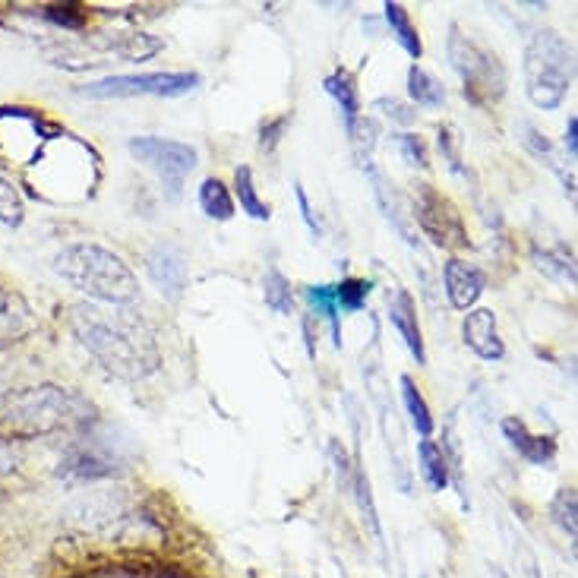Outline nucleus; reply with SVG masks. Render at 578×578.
Wrapping results in <instances>:
<instances>
[{
  "label": "nucleus",
  "instance_id": "bb28decb",
  "mask_svg": "<svg viewBox=\"0 0 578 578\" xmlns=\"http://www.w3.org/2000/svg\"><path fill=\"white\" fill-rule=\"evenodd\" d=\"M531 259H534V266L541 269V272H547V275H553V278H560V282L575 285V263H572V256H566L563 250L550 253V250L534 247V250H531Z\"/></svg>",
  "mask_w": 578,
  "mask_h": 578
},
{
  "label": "nucleus",
  "instance_id": "0eeeda50",
  "mask_svg": "<svg viewBox=\"0 0 578 578\" xmlns=\"http://www.w3.org/2000/svg\"><path fill=\"white\" fill-rule=\"evenodd\" d=\"M203 79L199 73H136V76H108L79 89L83 98H181L193 92Z\"/></svg>",
  "mask_w": 578,
  "mask_h": 578
},
{
  "label": "nucleus",
  "instance_id": "9d476101",
  "mask_svg": "<svg viewBox=\"0 0 578 578\" xmlns=\"http://www.w3.org/2000/svg\"><path fill=\"white\" fill-rule=\"evenodd\" d=\"M462 335H465V345L481 357V361H500L506 354L500 329H496V313L487 307H477L465 316Z\"/></svg>",
  "mask_w": 578,
  "mask_h": 578
},
{
  "label": "nucleus",
  "instance_id": "1a4fd4ad",
  "mask_svg": "<svg viewBox=\"0 0 578 578\" xmlns=\"http://www.w3.org/2000/svg\"><path fill=\"white\" fill-rule=\"evenodd\" d=\"M64 522L83 534H114V528L124 522V503L114 493L83 496L64 512Z\"/></svg>",
  "mask_w": 578,
  "mask_h": 578
},
{
  "label": "nucleus",
  "instance_id": "cd10ccee",
  "mask_svg": "<svg viewBox=\"0 0 578 578\" xmlns=\"http://www.w3.org/2000/svg\"><path fill=\"white\" fill-rule=\"evenodd\" d=\"M307 301L316 307V313H323L329 326H332V338H335V345H342V326H338V304H335V291L332 285H310L307 288Z\"/></svg>",
  "mask_w": 578,
  "mask_h": 578
},
{
  "label": "nucleus",
  "instance_id": "c9c22d12",
  "mask_svg": "<svg viewBox=\"0 0 578 578\" xmlns=\"http://www.w3.org/2000/svg\"><path fill=\"white\" fill-rule=\"evenodd\" d=\"M285 127H288V117H278V121L266 124V127H263V136H259V146H263L266 152H272V149L278 146V139H282Z\"/></svg>",
  "mask_w": 578,
  "mask_h": 578
},
{
  "label": "nucleus",
  "instance_id": "6ab92c4d",
  "mask_svg": "<svg viewBox=\"0 0 578 578\" xmlns=\"http://www.w3.org/2000/svg\"><path fill=\"white\" fill-rule=\"evenodd\" d=\"M383 10H386V23H389L392 35H395V42L402 45V48L414 57V61H417V57L424 54V45H421V35H417L408 10H405L402 4H392V0H389V4H383Z\"/></svg>",
  "mask_w": 578,
  "mask_h": 578
},
{
  "label": "nucleus",
  "instance_id": "423d86ee",
  "mask_svg": "<svg viewBox=\"0 0 578 578\" xmlns=\"http://www.w3.org/2000/svg\"><path fill=\"white\" fill-rule=\"evenodd\" d=\"M130 155L136 162H143L158 174V181L165 184V196L177 199L184 190V181L193 174L199 155L190 143H177V139L162 136H133L127 143Z\"/></svg>",
  "mask_w": 578,
  "mask_h": 578
},
{
  "label": "nucleus",
  "instance_id": "f3484780",
  "mask_svg": "<svg viewBox=\"0 0 578 578\" xmlns=\"http://www.w3.org/2000/svg\"><path fill=\"white\" fill-rule=\"evenodd\" d=\"M518 133H522V143L528 146V152L531 155H537V158H544V162L563 177V184H566V190L569 193H575V177H572V168H566V162L560 155H556V149L547 143V136H541L537 133V127H531L528 121L525 124H518Z\"/></svg>",
  "mask_w": 578,
  "mask_h": 578
},
{
  "label": "nucleus",
  "instance_id": "412c9836",
  "mask_svg": "<svg viewBox=\"0 0 578 578\" xmlns=\"http://www.w3.org/2000/svg\"><path fill=\"white\" fill-rule=\"evenodd\" d=\"M408 92L421 108H443L446 105V89L440 86V79L430 76L424 67H411L408 70Z\"/></svg>",
  "mask_w": 578,
  "mask_h": 578
},
{
  "label": "nucleus",
  "instance_id": "4be33fe9",
  "mask_svg": "<svg viewBox=\"0 0 578 578\" xmlns=\"http://www.w3.org/2000/svg\"><path fill=\"white\" fill-rule=\"evenodd\" d=\"M199 206H203V212L215 218V222H228L234 215V199L218 177H206L203 187H199Z\"/></svg>",
  "mask_w": 578,
  "mask_h": 578
},
{
  "label": "nucleus",
  "instance_id": "72a5a7b5",
  "mask_svg": "<svg viewBox=\"0 0 578 578\" xmlns=\"http://www.w3.org/2000/svg\"><path fill=\"white\" fill-rule=\"evenodd\" d=\"M376 111H383L389 121H395V124H414L417 121V114L408 108V105H402V102H395V98H376V105H373Z\"/></svg>",
  "mask_w": 578,
  "mask_h": 578
},
{
  "label": "nucleus",
  "instance_id": "b1692460",
  "mask_svg": "<svg viewBox=\"0 0 578 578\" xmlns=\"http://www.w3.org/2000/svg\"><path fill=\"white\" fill-rule=\"evenodd\" d=\"M402 398H405V408H408V417H411V424L414 430L424 436V440H430V433H433V414L424 402V395L417 392L414 380L411 376H402Z\"/></svg>",
  "mask_w": 578,
  "mask_h": 578
},
{
  "label": "nucleus",
  "instance_id": "f704fd0d",
  "mask_svg": "<svg viewBox=\"0 0 578 578\" xmlns=\"http://www.w3.org/2000/svg\"><path fill=\"white\" fill-rule=\"evenodd\" d=\"M294 196H297V206H301V218H304V225L310 228V234L320 237L323 225H320V218L313 215V206H310V199H307V190L304 184H294Z\"/></svg>",
  "mask_w": 578,
  "mask_h": 578
},
{
  "label": "nucleus",
  "instance_id": "c756f323",
  "mask_svg": "<svg viewBox=\"0 0 578 578\" xmlns=\"http://www.w3.org/2000/svg\"><path fill=\"white\" fill-rule=\"evenodd\" d=\"M26 218V206H23V196L19 190L7 181L4 174H0V225L7 228H19Z\"/></svg>",
  "mask_w": 578,
  "mask_h": 578
},
{
  "label": "nucleus",
  "instance_id": "f8f14e48",
  "mask_svg": "<svg viewBox=\"0 0 578 578\" xmlns=\"http://www.w3.org/2000/svg\"><path fill=\"white\" fill-rule=\"evenodd\" d=\"M146 269L152 275V282L158 285V291H162L165 297H171V301H177V297L184 294V288H187V263L174 247L149 250Z\"/></svg>",
  "mask_w": 578,
  "mask_h": 578
},
{
  "label": "nucleus",
  "instance_id": "7c9ffc66",
  "mask_svg": "<svg viewBox=\"0 0 578 578\" xmlns=\"http://www.w3.org/2000/svg\"><path fill=\"white\" fill-rule=\"evenodd\" d=\"M398 149H402L408 165H417V168H427V165H430L427 143H424V139L417 136V133H402V136H398Z\"/></svg>",
  "mask_w": 578,
  "mask_h": 578
},
{
  "label": "nucleus",
  "instance_id": "4468645a",
  "mask_svg": "<svg viewBox=\"0 0 578 578\" xmlns=\"http://www.w3.org/2000/svg\"><path fill=\"white\" fill-rule=\"evenodd\" d=\"M117 468L108 455L98 452L92 443H76L70 446V452L61 458V477L67 481H98V477H111Z\"/></svg>",
  "mask_w": 578,
  "mask_h": 578
},
{
  "label": "nucleus",
  "instance_id": "ddd939ff",
  "mask_svg": "<svg viewBox=\"0 0 578 578\" xmlns=\"http://www.w3.org/2000/svg\"><path fill=\"white\" fill-rule=\"evenodd\" d=\"M35 332V316L23 294L0 288V348L19 345L26 335Z\"/></svg>",
  "mask_w": 578,
  "mask_h": 578
},
{
  "label": "nucleus",
  "instance_id": "5701e85b",
  "mask_svg": "<svg viewBox=\"0 0 578 578\" xmlns=\"http://www.w3.org/2000/svg\"><path fill=\"white\" fill-rule=\"evenodd\" d=\"M234 193H237V199H241V209L250 218H256V222H266V218L272 215L269 206L263 203V199H259L256 184H253V171L247 165H241V168L234 171Z\"/></svg>",
  "mask_w": 578,
  "mask_h": 578
},
{
  "label": "nucleus",
  "instance_id": "9b49d317",
  "mask_svg": "<svg viewBox=\"0 0 578 578\" xmlns=\"http://www.w3.org/2000/svg\"><path fill=\"white\" fill-rule=\"evenodd\" d=\"M443 282H446V297L455 310H468L477 304V297L484 294L487 278L474 263H465V259H449L443 269Z\"/></svg>",
  "mask_w": 578,
  "mask_h": 578
},
{
  "label": "nucleus",
  "instance_id": "393cba45",
  "mask_svg": "<svg viewBox=\"0 0 578 578\" xmlns=\"http://www.w3.org/2000/svg\"><path fill=\"white\" fill-rule=\"evenodd\" d=\"M263 297H266V307H272L275 313L282 316H291L294 313V297H291V282L278 272V269H269L266 278H263Z\"/></svg>",
  "mask_w": 578,
  "mask_h": 578
},
{
  "label": "nucleus",
  "instance_id": "f03ea898",
  "mask_svg": "<svg viewBox=\"0 0 578 578\" xmlns=\"http://www.w3.org/2000/svg\"><path fill=\"white\" fill-rule=\"evenodd\" d=\"M92 405L64 386H26L0 395V436L7 440H35L57 430L86 427Z\"/></svg>",
  "mask_w": 578,
  "mask_h": 578
},
{
  "label": "nucleus",
  "instance_id": "e433bc0d",
  "mask_svg": "<svg viewBox=\"0 0 578 578\" xmlns=\"http://www.w3.org/2000/svg\"><path fill=\"white\" fill-rule=\"evenodd\" d=\"M48 19H54L57 26H67V29H79V26H83V16L70 13V7H51V10H48Z\"/></svg>",
  "mask_w": 578,
  "mask_h": 578
},
{
  "label": "nucleus",
  "instance_id": "6e6552de",
  "mask_svg": "<svg viewBox=\"0 0 578 578\" xmlns=\"http://www.w3.org/2000/svg\"><path fill=\"white\" fill-rule=\"evenodd\" d=\"M414 218L421 231L443 250H465L468 247V228L462 212L455 209L449 196H443L430 184L414 187Z\"/></svg>",
  "mask_w": 578,
  "mask_h": 578
},
{
  "label": "nucleus",
  "instance_id": "2f4dec72",
  "mask_svg": "<svg viewBox=\"0 0 578 578\" xmlns=\"http://www.w3.org/2000/svg\"><path fill=\"white\" fill-rule=\"evenodd\" d=\"M354 490H357V500H361V509H364V518L370 522L373 534L380 537V518H376V506H373V493H370V477L357 468L354 474Z\"/></svg>",
  "mask_w": 578,
  "mask_h": 578
},
{
  "label": "nucleus",
  "instance_id": "473e14b6",
  "mask_svg": "<svg viewBox=\"0 0 578 578\" xmlns=\"http://www.w3.org/2000/svg\"><path fill=\"white\" fill-rule=\"evenodd\" d=\"M458 146H462V139H458L455 127H452V124L440 127V152H443V158H446L449 171L465 174V168H462V152H458Z\"/></svg>",
  "mask_w": 578,
  "mask_h": 578
},
{
  "label": "nucleus",
  "instance_id": "20e7f679",
  "mask_svg": "<svg viewBox=\"0 0 578 578\" xmlns=\"http://www.w3.org/2000/svg\"><path fill=\"white\" fill-rule=\"evenodd\" d=\"M572 73L575 64L566 38L556 29L534 32L525 48V89L531 102L541 111L560 108L572 86Z\"/></svg>",
  "mask_w": 578,
  "mask_h": 578
},
{
  "label": "nucleus",
  "instance_id": "aec40b11",
  "mask_svg": "<svg viewBox=\"0 0 578 578\" xmlns=\"http://www.w3.org/2000/svg\"><path fill=\"white\" fill-rule=\"evenodd\" d=\"M417 458H421V474L430 484V490H446L449 487V458H446L443 446H436L433 440H421Z\"/></svg>",
  "mask_w": 578,
  "mask_h": 578
},
{
  "label": "nucleus",
  "instance_id": "f257e3e1",
  "mask_svg": "<svg viewBox=\"0 0 578 578\" xmlns=\"http://www.w3.org/2000/svg\"><path fill=\"white\" fill-rule=\"evenodd\" d=\"M70 329L98 364L121 380H146L162 367V351L152 326L133 307L117 304H76Z\"/></svg>",
  "mask_w": 578,
  "mask_h": 578
},
{
  "label": "nucleus",
  "instance_id": "39448f33",
  "mask_svg": "<svg viewBox=\"0 0 578 578\" xmlns=\"http://www.w3.org/2000/svg\"><path fill=\"white\" fill-rule=\"evenodd\" d=\"M449 61H452V70L462 76L465 95L474 105H490L503 98L506 79H509L503 61L481 42L462 35L458 26L449 29Z\"/></svg>",
  "mask_w": 578,
  "mask_h": 578
},
{
  "label": "nucleus",
  "instance_id": "a878e982",
  "mask_svg": "<svg viewBox=\"0 0 578 578\" xmlns=\"http://www.w3.org/2000/svg\"><path fill=\"white\" fill-rule=\"evenodd\" d=\"M550 515H553V522L569 534V541H575V537H578V518H575L578 515V496H575V487H563L560 493L553 496Z\"/></svg>",
  "mask_w": 578,
  "mask_h": 578
},
{
  "label": "nucleus",
  "instance_id": "a211bd4d",
  "mask_svg": "<svg viewBox=\"0 0 578 578\" xmlns=\"http://www.w3.org/2000/svg\"><path fill=\"white\" fill-rule=\"evenodd\" d=\"M326 92L338 102V108H342L345 114V130H351L361 117H357V111H361V102H357V86H354V76L348 70H335L329 79H326Z\"/></svg>",
  "mask_w": 578,
  "mask_h": 578
},
{
  "label": "nucleus",
  "instance_id": "c85d7f7f",
  "mask_svg": "<svg viewBox=\"0 0 578 578\" xmlns=\"http://www.w3.org/2000/svg\"><path fill=\"white\" fill-rule=\"evenodd\" d=\"M332 291H335L338 310L357 313V310H364L367 297H370V282L367 278H342V285H335Z\"/></svg>",
  "mask_w": 578,
  "mask_h": 578
},
{
  "label": "nucleus",
  "instance_id": "dca6fc26",
  "mask_svg": "<svg viewBox=\"0 0 578 578\" xmlns=\"http://www.w3.org/2000/svg\"><path fill=\"white\" fill-rule=\"evenodd\" d=\"M389 323L395 326L398 335H402V342H405L408 351L414 354V361H417V364H427L424 335H421V326H417L414 297H411L408 291H395V297L389 301Z\"/></svg>",
  "mask_w": 578,
  "mask_h": 578
},
{
  "label": "nucleus",
  "instance_id": "2eb2a0df",
  "mask_svg": "<svg viewBox=\"0 0 578 578\" xmlns=\"http://www.w3.org/2000/svg\"><path fill=\"white\" fill-rule=\"evenodd\" d=\"M503 436L509 440V446L525 458L531 465H550L556 458V443L550 436H537L528 430V424L522 417H506L503 421Z\"/></svg>",
  "mask_w": 578,
  "mask_h": 578
},
{
  "label": "nucleus",
  "instance_id": "4c0bfd02",
  "mask_svg": "<svg viewBox=\"0 0 578 578\" xmlns=\"http://www.w3.org/2000/svg\"><path fill=\"white\" fill-rule=\"evenodd\" d=\"M575 133H578V117L572 114V117H569V127H566V152H569V158H575V152H578Z\"/></svg>",
  "mask_w": 578,
  "mask_h": 578
},
{
  "label": "nucleus",
  "instance_id": "7ed1b4c3",
  "mask_svg": "<svg viewBox=\"0 0 578 578\" xmlns=\"http://www.w3.org/2000/svg\"><path fill=\"white\" fill-rule=\"evenodd\" d=\"M54 272L92 304L130 307L139 297V282L121 256L98 244H70L54 256Z\"/></svg>",
  "mask_w": 578,
  "mask_h": 578
}]
</instances>
